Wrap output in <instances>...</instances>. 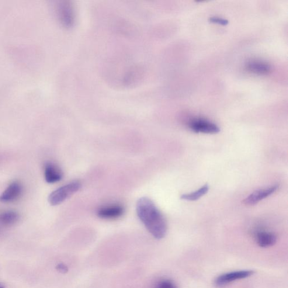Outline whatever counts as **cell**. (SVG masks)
Here are the masks:
<instances>
[{
	"instance_id": "1",
	"label": "cell",
	"mask_w": 288,
	"mask_h": 288,
	"mask_svg": "<svg viewBox=\"0 0 288 288\" xmlns=\"http://www.w3.org/2000/svg\"><path fill=\"white\" fill-rule=\"evenodd\" d=\"M136 211L139 219L155 238L161 239L165 237L167 231L166 221L151 199L147 197L138 199Z\"/></svg>"
},
{
	"instance_id": "2",
	"label": "cell",
	"mask_w": 288,
	"mask_h": 288,
	"mask_svg": "<svg viewBox=\"0 0 288 288\" xmlns=\"http://www.w3.org/2000/svg\"><path fill=\"white\" fill-rule=\"evenodd\" d=\"M81 183L75 182L68 183L54 191L48 197V202L51 206H57L63 202L73 194L81 189Z\"/></svg>"
},
{
	"instance_id": "3",
	"label": "cell",
	"mask_w": 288,
	"mask_h": 288,
	"mask_svg": "<svg viewBox=\"0 0 288 288\" xmlns=\"http://www.w3.org/2000/svg\"><path fill=\"white\" fill-rule=\"evenodd\" d=\"M58 15L61 22L66 28L74 27L76 19L75 6L71 1L61 2L58 6Z\"/></svg>"
},
{
	"instance_id": "4",
	"label": "cell",
	"mask_w": 288,
	"mask_h": 288,
	"mask_svg": "<svg viewBox=\"0 0 288 288\" xmlns=\"http://www.w3.org/2000/svg\"><path fill=\"white\" fill-rule=\"evenodd\" d=\"M254 273L252 270H241L227 273L218 276L214 281V284L217 287H223L238 280L247 278Z\"/></svg>"
},
{
	"instance_id": "5",
	"label": "cell",
	"mask_w": 288,
	"mask_h": 288,
	"mask_svg": "<svg viewBox=\"0 0 288 288\" xmlns=\"http://www.w3.org/2000/svg\"><path fill=\"white\" fill-rule=\"evenodd\" d=\"M189 127L191 130L196 133L216 134L220 131L217 124L202 119H194L191 121Z\"/></svg>"
},
{
	"instance_id": "6",
	"label": "cell",
	"mask_w": 288,
	"mask_h": 288,
	"mask_svg": "<svg viewBox=\"0 0 288 288\" xmlns=\"http://www.w3.org/2000/svg\"><path fill=\"white\" fill-rule=\"evenodd\" d=\"M278 185H273L266 189H259L250 194L244 200V203L247 206H254L266 197L272 196L278 189Z\"/></svg>"
},
{
	"instance_id": "7",
	"label": "cell",
	"mask_w": 288,
	"mask_h": 288,
	"mask_svg": "<svg viewBox=\"0 0 288 288\" xmlns=\"http://www.w3.org/2000/svg\"><path fill=\"white\" fill-rule=\"evenodd\" d=\"M23 192V186L19 182H13L8 186L1 195L0 202L2 203L13 202L19 198Z\"/></svg>"
},
{
	"instance_id": "8",
	"label": "cell",
	"mask_w": 288,
	"mask_h": 288,
	"mask_svg": "<svg viewBox=\"0 0 288 288\" xmlns=\"http://www.w3.org/2000/svg\"><path fill=\"white\" fill-rule=\"evenodd\" d=\"M124 212V209L122 206L114 204L100 208L97 214L103 219H116L122 216Z\"/></svg>"
},
{
	"instance_id": "9",
	"label": "cell",
	"mask_w": 288,
	"mask_h": 288,
	"mask_svg": "<svg viewBox=\"0 0 288 288\" xmlns=\"http://www.w3.org/2000/svg\"><path fill=\"white\" fill-rule=\"evenodd\" d=\"M45 179L48 183L60 182L62 178V172L58 166L51 162H48L45 166Z\"/></svg>"
},
{
	"instance_id": "10",
	"label": "cell",
	"mask_w": 288,
	"mask_h": 288,
	"mask_svg": "<svg viewBox=\"0 0 288 288\" xmlns=\"http://www.w3.org/2000/svg\"><path fill=\"white\" fill-rule=\"evenodd\" d=\"M246 69L253 74L266 75L269 74L272 67L269 64L265 61L253 60L247 62Z\"/></svg>"
},
{
	"instance_id": "11",
	"label": "cell",
	"mask_w": 288,
	"mask_h": 288,
	"mask_svg": "<svg viewBox=\"0 0 288 288\" xmlns=\"http://www.w3.org/2000/svg\"><path fill=\"white\" fill-rule=\"evenodd\" d=\"M256 240L260 247L269 248L276 243L277 238L272 232L262 231L257 235Z\"/></svg>"
},
{
	"instance_id": "12",
	"label": "cell",
	"mask_w": 288,
	"mask_h": 288,
	"mask_svg": "<svg viewBox=\"0 0 288 288\" xmlns=\"http://www.w3.org/2000/svg\"><path fill=\"white\" fill-rule=\"evenodd\" d=\"M19 215L13 211H7L0 213V225L3 227L13 226L18 221Z\"/></svg>"
},
{
	"instance_id": "13",
	"label": "cell",
	"mask_w": 288,
	"mask_h": 288,
	"mask_svg": "<svg viewBox=\"0 0 288 288\" xmlns=\"http://www.w3.org/2000/svg\"><path fill=\"white\" fill-rule=\"evenodd\" d=\"M210 187L208 184L204 185L199 190L196 191V192L191 193L189 194H183L181 196V199L187 201H196L198 200L208 192Z\"/></svg>"
},
{
	"instance_id": "14",
	"label": "cell",
	"mask_w": 288,
	"mask_h": 288,
	"mask_svg": "<svg viewBox=\"0 0 288 288\" xmlns=\"http://www.w3.org/2000/svg\"><path fill=\"white\" fill-rule=\"evenodd\" d=\"M155 288H178V287L171 280H162L156 284Z\"/></svg>"
},
{
	"instance_id": "15",
	"label": "cell",
	"mask_w": 288,
	"mask_h": 288,
	"mask_svg": "<svg viewBox=\"0 0 288 288\" xmlns=\"http://www.w3.org/2000/svg\"><path fill=\"white\" fill-rule=\"evenodd\" d=\"M210 22L223 26L227 25V24H228V21L227 20L218 18V17H212V18H210Z\"/></svg>"
},
{
	"instance_id": "16",
	"label": "cell",
	"mask_w": 288,
	"mask_h": 288,
	"mask_svg": "<svg viewBox=\"0 0 288 288\" xmlns=\"http://www.w3.org/2000/svg\"><path fill=\"white\" fill-rule=\"evenodd\" d=\"M57 269L60 271L62 273H65L67 272L68 268L67 267L65 266L63 264H60L57 266Z\"/></svg>"
},
{
	"instance_id": "17",
	"label": "cell",
	"mask_w": 288,
	"mask_h": 288,
	"mask_svg": "<svg viewBox=\"0 0 288 288\" xmlns=\"http://www.w3.org/2000/svg\"><path fill=\"white\" fill-rule=\"evenodd\" d=\"M0 288H4L2 286H0Z\"/></svg>"
}]
</instances>
